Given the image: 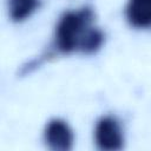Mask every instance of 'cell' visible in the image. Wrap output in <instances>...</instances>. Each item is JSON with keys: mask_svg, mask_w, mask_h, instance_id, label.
<instances>
[{"mask_svg": "<svg viewBox=\"0 0 151 151\" xmlns=\"http://www.w3.org/2000/svg\"><path fill=\"white\" fill-rule=\"evenodd\" d=\"M92 13L90 9L66 12L58 21L55 28V45L63 53L81 50L83 42L91 31L90 22Z\"/></svg>", "mask_w": 151, "mask_h": 151, "instance_id": "cell-1", "label": "cell"}, {"mask_svg": "<svg viewBox=\"0 0 151 151\" xmlns=\"http://www.w3.org/2000/svg\"><path fill=\"white\" fill-rule=\"evenodd\" d=\"M94 138L100 150L113 151L123 147V133L118 122L112 117H103L98 120L94 130Z\"/></svg>", "mask_w": 151, "mask_h": 151, "instance_id": "cell-2", "label": "cell"}, {"mask_svg": "<svg viewBox=\"0 0 151 151\" xmlns=\"http://www.w3.org/2000/svg\"><path fill=\"white\" fill-rule=\"evenodd\" d=\"M45 142L52 150L67 151L73 144L72 130L64 120L53 119L45 129Z\"/></svg>", "mask_w": 151, "mask_h": 151, "instance_id": "cell-3", "label": "cell"}, {"mask_svg": "<svg viewBox=\"0 0 151 151\" xmlns=\"http://www.w3.org/2000/svg\"><path fill=\"white\" fill-rule=\"evenodd\" d=\"M126 18L133 27H151V0H129Z\"/></svg>", "mask_w": 151, "mask_h": 151, "instance_id": "cell-4", "label": "cell"}, {"mask_svg": "<svg viewBox=\"0 0 151 151\" xmlns=\"http://www.w3.org/2000/svg\"><path fill=\"white\" fill-rule=\"evenodd\" d=\"M39 6V0H9V15L20 21L29 17Z\"/></svg>", "mask_w": 151, "mask_h": 151, "instance_id": "cell-5", "label": "cell"}]
</instances>
